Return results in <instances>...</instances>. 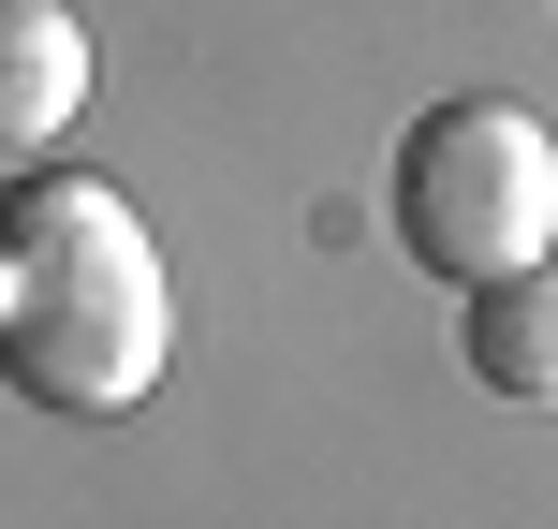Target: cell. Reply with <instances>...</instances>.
Masks as SVG:
<instances>
[{
    "instance_id": "obj_1",
    "label": "cell",
    "mask_w": 558,
    "mask_h": 529,
    "mask_svg": "<svg viewBox=\"0 0 558 529\" xmlns=\"http://www.w3.org/2000/svg\"><path fill=\"white\" fill-rule=\"evenodd\" d=\"M177 353L162 236L118 177H0V383L45 412H133Z\"/></svg>"
},
{
    "instance_id": "obj_2",
    "label": "cell",
    "mask_w": 558,
    "mask_h": 529,
    "mask_svg": "<svg viewBox=\"0 0 558 529\" xmlns=\"http://www.w3.org/2000/svg\"><path fill=\"white\" fill-rule=\"evenodd\" d=\"M383 221H397V251L426 279H456V294H485V279H514V265H558V133L530 104H500V88H456V104H426L412 133H397Z\"/></svg>"
},
{
    "instance_id": "obj_3",
    "label": "cell",
    "mask_w": 558,
    "mask_h": 529,
    "mask_svg": "<svg viewBox=\"0 0 558 529\" xmlns=\"http://www.w3.org/2000/svg\"><path fill=\"white\" fill-rule=\"evenodd\" d=\"M74 104H88V29H74V0H0V163H45Z\"/></svg>"
},
{
    "instance_id": "obj_4",
    "label": "cell",
    "mask_w": 558,
    "mask_h": 529,
    "mask_svg": "<svg viewBox=\"0 0 558 529\" xmlns=\"http://www.w3.org/2000/svg\"><path fill=\"white\" fill-rule=\"evenodd\" d=\"M456 353H471V383H485V397H514V412H558V265L485 279V294L456 309Z\"/></svg>"
}]
</instances>
